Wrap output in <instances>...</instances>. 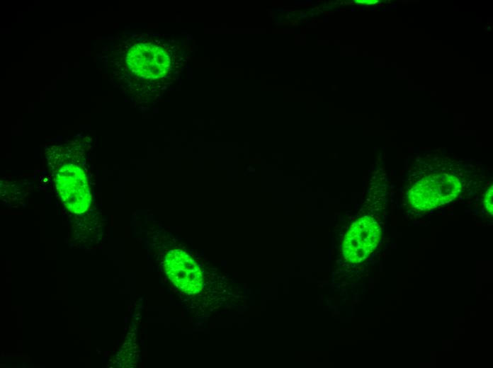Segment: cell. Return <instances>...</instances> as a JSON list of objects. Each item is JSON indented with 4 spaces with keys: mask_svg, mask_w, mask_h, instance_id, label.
Segmentation results:
<instances>
[{
    "mask_svg": "<svg viewBox=\"0 0 493 368\" xmlns=\"http://www.w3.org/2000/svg\"><path fill=\"white\" fill-rule=\"evenodd\" d=\"M484 30L487 31V27L484 29Z\"/></svg>",
    "mask_w": 493,
    "mask_h": 368,
    "instance_id": "cell-7",
    "label": "cell"
},
{
    "mask_svg": "<svg viewBox=\"0 0 493 368\" xmlns=\"http://www.w3.org/2000/svg\"><path fill=\"white\" fill-rule=\"evenodd\" d=\"M161 47L153 45H138L132 47L128 52L127 61L132 71L145 77H159L166 72L169 59Z\"/></svg>",
    "mask_w": 493,
    "mask_h": 368,
    "instance_id": "cell-4",
    "label": "cell"
},
{
    "mask_svg": "<svg viewBox=\"0 0 493 368\" xmlns=\"http://www.w3.org/2000/svg\"><path fill=\"white\" fill-rule=\"evenodd\" d=\"M382 6H383V4H382V2H380V4L378 5V7L380 8V7H382Z\"/></svg>",
    "mask_w": 493,
    "mask_h": 368,
    "instance_id": "cell-6",
    "label": "cell"
},
{
    "mask_svg": "<svg viewBox=\"0 0 493 368\" xmlns=\"http://www.w3.org/2000/svg\"><path fill=\"white\" fill-rule=\"evenodd\" d=\"M461 190L459 180L448 173H429L419 179L408 192L412 207L429 211L453 201Z\"/></svg>",
    "mask_w": 493,
    "mask_h": 368,
    "instance_id": "cell-1",
    "label": "cell"
},
{
    "mask_svg": "<svg viewBox=\"0 0 493 368\" xmlns=\"http://www.w3.org/2000/svg\"><path fill=\"white\" fill-rule=\"evenodd\" d=\"M381 234V227L373 218L364 217L356 221L344 239L345 258L353 263L361 262L378 246Z\"/></svg>",
    "mask_w": 493,
    "mask_h": 368,
    "instance_id": "cell-2",
    "label": "cell"
},
{
    "mask_svg": "<svg viewBox=\"0 0 493 368\" xmlns=\"http://www.w3.org/2000/svg\"><path fill=\"white\" fill-rule=\"evenodd\" d=\"M484 205L486 209L491 213H492V190L489 189V192L487 194L484 198Z\"/></svg>",
    "mask_w": 493,
    "mask_h": 368,
    "instance_id": "cell-5",
    "label": "cell"
},
{
    "mask_svg": "<svg viewBox=\"0 0 493 368\" xmlns=\"http://www.w3.org/2000/svg\"><path fill=\"white\" fill-rule=\"evenodd\" d=\"M56 185L67 207L74 213L84 212L89 205L88 184L82 170L70 164L57 173Z\"/></svg>",
    "mask_w": 493,
    "mask_h": 368,
    "instance_id": "cell-3",
    "label": "cell"
}]
</instances>
